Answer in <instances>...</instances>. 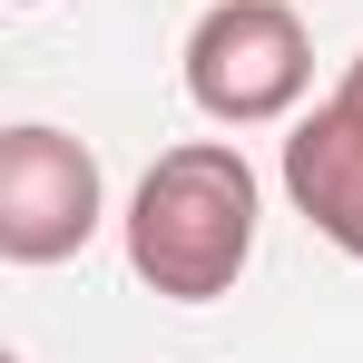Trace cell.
Returning <instances> with one entry per match:
<instances>
[{"label":"cell","mask_w":363,"mask_h":363,"mask_svg":"<svg viewBox=\"0 0 363 363\" xmlns=\"http://www.w3.org/2000/svg\"><path fill=\"white\" fill-rule=\"evenodd\" d=\"M334 99H344V108H354V118H363V60L344 69V89H334Z\"/></svg>","instance_id":"5b68a950"},{"label":"cell","mask_w":363,"mask_h":363,"mask_svg":"<svg viewBox=\"0 0 363 363\" xmlns=\"http://www.w3.org/2000/svg\"><path fill=\"white\" fill-rule=\"evenodd\" d=\"M255 255V167L226 138L167 147L128 196V265L167 304H216Z\"/></svg>","instance_id":"6da1fadb"},{"label":"cell","mask_w":363,"mask_h":363,"mask_svg":"<svg viewBox=\"0 0 363 363\" xmlns=\"http://www.w3.org/2000/svg\"><path fill=\"white\" fill-rule=\"evenodd\" d=\"M314 89V40L295 0H216L186 30V99L216 128H275Z\"/></svg>","instance_id":"7a4b0ae2"},{"label":"cell","mask_w":363,"mask_h":363,"mask_svg":"<svg viewBox=\"0 0 363 363\" xmlns=\"http://www.w3.org/2000/svg\"><path fill=\"white\" fill-rule=\"evenodd\" d=\"M285 196H295V216L324 245H344L363 265V118L344 99H324V108L295 118V138H285Z\"/></svg>","instance_id":"277c9868"},{"label":"cell","mask_w":363,"mask_h":363,"mask_svg":"<svg viewBox=\"0 0 363 363\" xmlns=\"http://www.w3.org/2000/svg\"><path fill=\"white\" fill-rule=\"evenodd\" d=\"M108 196H99V157L69 128H10L0 138V255L10 265H60L99 236Z\"/></svg>","instance_id":"3957f363"}]
</instances>
